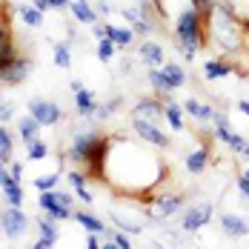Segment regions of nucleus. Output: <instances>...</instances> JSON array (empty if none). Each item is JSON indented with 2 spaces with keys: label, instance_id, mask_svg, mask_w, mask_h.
I'll return each instance as SVG.
<instances>
[{
  "label": "nucleus",
  "instance_id": "2",
  "mask_svg": "<svg viewBox=\"0 0 249 249\" xmlns=\"http://www.w3.org/2000/svg\"><path fill=\"white\" fill-rule=\"evenodd\" d=\"M206 35H212V40L221 46L224 52L235 54L244 49V35H247V23L238 18L235 6L229 3H218L209 23H206Z\"/></svg>",
  "mask_w": 249,
  "mask_h": 249
},
{
  "label": "nucleus",
  "instance_id": "33",
  "mask_svg": "<svg viewBox=\"0 0 249 249\" xmlns=\"http://www.w3.org/2000/svg\"><path fill=\"white\" fill-rule=\"evenodd\" d=\"M54 66H60V69H69L72 66V52L66 43H57L54 46Z\"/></svg>",
  "mask_w": 249,
  "mask_h": 249
},
{
  "label": "nucleus",
  "instance_id": "44",
  "mask_svg": "<svg viewBox=\"0 0 249 249\" xmlns=\"http://www.w3.org/2000/svg\"><path fill=\"white\" fill-rule=\"evenodd\" d=\"M86 247H89V249H98V247H103V244L98 241V232H89V238H86Z\"/></svg>",
  "mask_w": 249,
  "mask_h": 249
},
{
  "label": "nucleus",
  "instance_id": "4",
  "mask_svg": "<svg viewBox=\"0 0 249 249\" xmlns=\"http://www.w3.org/2000/svg\"><path fill=\"white\" fill-rule=\"evenodd\" d=\"M40 209L54 218V221H66V218H72V195H66V192H60V189H46L40 198Z\"/></svg>",
  "mask_w": 249,
  "mask_h": 249
},
{
  "label": "nucleus",
  "instance_id": "13",
  "mask_svg": "<svg viewBox=\"0 0 249 249\" xmlns=\"http://www.w3.org/2000/svg\"><path fill=\"white\" fill-rule=\"evenodd\" d=\"M221 229H224L226 238H244V235H249V218L235 215V212H224L221 215Z\"/></svg>",
  "mask_w": 249,
  "mask_h": 249
},
{
  "label": "nucleus",
  "instance_id": "38",
  "mask_svg": "<svg viewBox=\"0 0 249 249\" xmlns=\"http://www.w3.org/2000/svg\"><path fill=\"white\" fill-rule=\"evenodd\" d=\"M112 221H115V224L121 226V229H124V232H129V235H138V232H141V224H132V221H124V218H121V215H115V218H112Z\"/></svg>",
  "mask_w": 249,
  "mask_h": 249
},
{
  "label": "nucleus",
  "instance_id": "45",
  "mask_svg": "<svg viewBox=\"0 0 249 249\" xmlns=\"http://www.w3.org/2000/svg\"><path fill=\"white\" fill-rule=\"evenodd\" d=\"M95 37H98V40L106 37V23H95Z\"/></svg>",
  "mask_w": 249,
  "mask_h": 249
},
{
  "label": "nucleus",
  "instance_id": "3",
  "mask_svg": "<svg viewBox=\"0 0 249 249\" xmlns=\"http://www.w3.org/2000/svg\"><path fill=\"white\" fill-rule=\"evenodd\" d=\"M175 43H178V52L183 54V60H195L198 57V49H203L209 43L206 37V23L192 6L180 9L178 12V20H175Z\"/></svg>",
  "mask_w": 249,
  "mask_h": 249
},
{
  "label": "nucleus",
  "instance_id": "29",
  "mask_svg": "<svg viewBox=\"0 0 249 249\" xmlns=\"http://www.w3.org/2000/svg\"><path fill=\"white\" fill-rule=\"evenodd\" d=\"M18 12H20V20H23L26 26H32V29L43 23V12H40V9H37L35 3H32V6H20Z\"/></svg>",
  "mask_w": 249,
  "mask_h": 249
},
{
  "label": "nucleus",
  "instance_id": "14",
  "mask_svg": "<svg viewBox=\"0 0 249 249\" xmlns=\"http://www.w3.org/2000/svg\"><path fill=\"white\" fill-rule=\"evenodd\" d=\"M75 106H77V115L80 118H86L89 124H95V112H98V100H95V92H89V89H80L75 92Z\"/></svg>",
  "mask_w": 249,
  "mask_h": 249
},
{
  "label": "nucleus",
  "instance_id": "27",
  "mask_svg": "<svg viewBox=\"0 0 249 249\" xmlns=\"http://www.w3.org/2000/svg\"><path fill=\"white\" fill-rule=\"evenodd\" d=\"M72 218H75L77 224L86 229V232H98V235H100V232L106 229V226H103V221H100V218H95L92 212H86V209H83V212H75Z\"/></svg>",
  "mask_w": 249,
  "mask_h": 249
},
{
  "label": "nucleus",
  "instance_id": "11",
  "mask_svg": "<svg viewBox=\"0 0 249 249\" xmlns=\"http://www.w3.org/2000/svg\"><path fill=\"white\" fill-rule=\"evenodd\" d=\"M29 115H32V118H37L40 126H54L60 118H63V115H60V109H57V103L43 100V98L29 100Z\"/></svg>",
  "mask_w": 249,
  "mask_h": 249
},
{
  "label": "nucleus",
  "instance_id": "36",
  "mask_svg": "<svg viewBox=\"0 0 249 249\" xmlns=\"http://www.w3.org/2000/svg\"><path fill=\"white\" fill-rule=\"evenodd\" d=\"M46 155H49V146H46L43 141L35 138V141L29 143V158H32V160H40V158H46Z\"/></svg>",
  "mask_w": 249,
  "mask_h": 249
},
{
  "label": "nucleus",
  "instance_id": "8",
  "mask_svg": "<svg viewBox=\"0 0 249 249\" xmlns=\"http://www.w3.org/2000/svg\"><path fill=\"white\" fill-rule=\"evenodd\" d=\"M212 212H215V206H212L209 200L192 206V209H186L183 218H180V229H183V232H198V229H203V226L212 221Z\"/></svg>",
  "mask_w": 249,
  "mask_h": 249
},
{
  "label": "nucleus",
  "instance_id": "24",
  "mask_svg": "<svg viewBox=\"0 0 249 249\" xmlns=\"http://www.w3.org/2000/svg\"><path fill=\"white\" fill-rule=\"evenodd\" d=\"M18 132H20V141L29 146V143L37 138V132H40V121H37V118H32V115H26V118H20Z\"/></svg>",
  "mask_w": 249,
  "mask_h": 249
},
{
  "label": "nucleus",
  "instance_id": "40",
  "mask_svg": "<svg viewBox=\"0 0 249 249\" xmlns=\"http://www.w3.org/2000/svg\"><path fill=\"white\" fill-rule=\"evenodd\" d=\"M12 115H15V106H12V103H6V100H3V103H0V124H3V121H9V118H12Z\"/></svg>",
  "mask_w": 249,
  "mask_h": 249
},
{
  "label": "nucleus",
  "instance_id": "34",
  "mask_svg": "<svg viewBox=\"0 0 249 249\" xmlns=\"http://www.w3.org/2000/svg\"><path fill=\"white\" fill-rule=\"evenodd\" d=\"M215 0H192V9L198 12L200 18H203V23H209V18H212V12H215Z\"/></svg>",
  "mask_w": 249,
  "mask_h": 249
},
{
  "label": "nucleus",
  "instance_id": "37",
  "mask_svg": "<svg viewBox=\"0 0 249 249\" xmlns=\"http://www.w3.org/2000/svg\"><path fill=\"white\" fill-rule=\"evenodd\" d=\"M112 244H115V249H132L135 244H132V238H129V232H112V238H109Z\"/></svg>",
  "mask_w": 249,
  "mask_h": 249
},
{
  "label": "nucleus",
  "instance_id": "35",
  "mask_svg": "<svg viewBox=\"0 0 249 249\" xmlns=\"http://www.w3.org/2000/svg\"><path fill=\"white\" fill-rule=\"evenodd\" d=\"M60 180V172H52V175H40V178H35V189H40V192H46V189H54V183Z\"/></svg>",
  "mask_w": 249,
  "mask_h": 249
},
{
  "label": "nucleus",
  "instance_id": "28",
  "mask_svg": "<svg viewBox=\"0 0 249 249\" xmlns=\"http://www.w3.org/2000/svg\"><path fill=\"white\" fill-rule=\"evenodd\" d=\"M163 75L172 83V89H180V86L186 83V72L180 69V63H166V66H163Z\"/></svg>",
  "mask_w": 249,
  "mask_h": 249
},
{
  "label": "nucleus",
  "instance_id": "7",
  "mask_svg": "<svg viewBox=\"0 0 249 249\" xmlns=\"http://www.w3.org/2000/svg\"><path fill=\"white\" fill-rule=\"evenodd\" d=\"M98 138H100L98 129H86V132H80L75 141H72V146L66 149V158H69L72 163H77V166H83L86 158H89V152H92V146L98 143Z\"/></svg>",
  "mask_w": 249,
  "mask_h": 249
},
{
  "label": "nucleus",
  "instance_id": "16",
  "mask_svg": "<svg viewBox=\"0 0 249 249\" xmlns=\"http://www.w3.org/2000/svg\"><path fill=\"white\" fill-rule=\"evenodd\" d=\"M163 112H166V106H160L158 100H152V98H143V100H138L135 103V118H146V121H160L163 118Z\"/></svg>",
  "mask_w": 249,
  "mask_h": 249
},
{
  "label": "nucleus",
  "instance_id": "47",
  "mask_svg": "<svg viewBox=\"0 0 249 249\" xmlns=\"http://www.w3.org/2000/svg\"><path fill=\"white\" fill-rule=\"evenodd\" d=\"M238 112H241V115H247V118H249V100H238Z\"/></svg>",
  "mask_w": 249,
  "mask_h": 249
},
{
  "label": "nucleus",
  "instance_id": "1",
  "mask_svg": "<svg viewBox=\"0 0 249 249\" xmlns=\"http://www.w3.org/2000/svg\"><path fill=\"white\" fill-rule=\"evenodd\" d=\"M103 180L126 198L152 200L160 183L166 180V163L158 152L143 149V143H132L126 138H109V155L103 166Z\"/></svg>",
  "mask_w": 249,
  "mask_h": 249
},
{
  "label": "nucleus",
  "instance_id": "17",
  "mask_svg": "<svg viewBox=\"0 0 249 249\" xmlns=\"http://www.w3.org/2000/svg\"><path fill=\"white\" fill-rule=\"evenodd\" d=\"M40 226V241H35V249H52L54 247V241H57V226H54V218H40L37 221Z\"/></svg>",
  "mask_w": 249,
  "mask_h": 249
},
{
  "label": "nucleus",
  "instance_id": "9",
  "mask_svg": "<svg viewBox=\"0 0 249 249\" xmlns=\"http://www.w3.org/2000/svg\"><path fill=\"white\" fill-rule=\"evenodd\" d=\"M0 224H3V232H6L12 241H18V238H23L26 229H29V218L23 215V209H20V206H9V209L3 212Z\"/></svg>",
  "mask_w": 249,
  "mask_h": 249
},
{
  "label": "nucleus",
  "instance_id": "15",
  "mask_svg": "<svg viewBox=\"0 0 249 249\" xmlns=\"http://www.w3.org/2000/svg\"><path fill=\"white\" fill-rule=\"evenodd\" d=\"M138 57H141L149 69H158V66L163 63V46L155 43V40H143V43L138 46Z\"/></svg>",
  "mask_w": 249,
  "mask_h": 249
},
{
  "label": "nucleus",
  "instance_id": "12",
  "mask_svg": "<svg viewBox=\"0 0 249 249\" xmlns=\"http://www.w3.org/2000/svg\"><path fill=\"white\" fill-rule=\"evenodd\" d=\"M32 72V60L29 57H15L12 63H6L3 69H0V83H9V86H18V83H23L26 77Z\"/></svg>",
  "mask_w": 249,
  "mask_h": 249
},
{
  "label": "nucleus",
  "instance_id": "41",
  "mask_svg": "<svg viewBox=\"0 0 249 249\" xmlns=\"http://www.w3.org/2000/svg\"><path fill=\"white\" fill-rule=\"evenodd\" d=\"M238 189H241V195L249 200V178L247 175H238Z\"/></svg>",
  "mask_w": 249,
  "mask_h": 249
},
{
  "label": "nucleus",
  "instance_id": "48",
  "mask_svg": "<svg viewBox=\"0 0 249 249\" xmlns=\"http://www.w3.org/2000/svg\"><path fill=\"white\" fill-rule=\"evenodd\" d=\"M35 6H37L40 12H46V9H52V3H49V0H35Z\"/></svg>",
  "mask_w": 249,
  "mask_h": 249
},
{
  "label": "nucleus",
  "instance_id": "22",
  "mask_svg": "<svg viewBox=\"0 0 249 249\" xmlns=\"http://www.w3.org/2000/svg\"><path fill=\"white\" fill-rule=\"evenodd\" d=\"M149 86L155 89V95L158 98H169L175 89H172V83L166 80V75H163V69H149Z\"/></svg>",
  "mask_w": 249,
  "mask_h": 249
},
{
  "label": "nucleus",
  "instance_id": "42",
  "mask_svg": "<svg viewBox=\"0 0 249 249\" xmlns=\"http://www.w3.org/2000/svg\"><path fill=\"white\" fill-rule=\"evenodd\" d=\"M75 195H77L80 200H83V203H92V192H89L86 186H77V189H75Z\"/></svg>",
  "mask_w": 249,
  "mask_h": 249
},
{
  "label": "nucleus",
  "instance_id": "6",
  "mask_svg": "<svg viewBox=\"0 0 249 249\" xmlns=\"http://www.w3.org/2000/svg\"><path fill=\"white\" fill-rule=\"evenodd\" d=\"M212 121H215V135H218V141H224L232 152H238V155L249 158V141H247V138L235 135V132L229 129V121H226L221 112H215V118H212Z\"/></svg>",
  "mask_w": 249,
  "mask_h": 249
},
{
  "label": "nucleus",
  "instance_id": "50",
  "mask_svg": "<svg viewBox=\"0 0 249 249\" xmlns=\"http://www.w3.org/2000/svg\"><path fill=\"white\" fill-rule=\"evenodd\" d=\"M0 103H3V98H0Z\"/></svg>",
  "mask_w": 249,
  "mask_h": 249
},
{
  "label": "nucleus",
  "instance_id": "19",
  "mask_svg": "<svg viewBox=\"0 0 249 249\" xmlns=\"http://www.w3.org/2000/svg\"><path fill=\"white\" fill-rule=\"evenodd\" d=\"M183 112H189L198 124H209V121L215 118V109H212L209 103H200V100H195V98L183 100Z\"/></svg>",
  "mask_w": 249,
  "mask_h": 249
},
{
  "label": "nucleus",
  "instance_id": "18",
  "mask_svg": "<svg viewBox=\"0 0 249 249\" xmlns=\"http://www.w3.org/2000/svg\"><path fill=\"white\" fill-rule=\"evenodd\" d=\"M186 169L189 175H203L209 169V149L206 146H198V149H192L186 155Z\"/></svg>",
  "mask_w": 249,
  "mask_h": 249
},
{
  "label": "nucleus",
  "instance_id": "32",
  "mask_svg": "<svg viewBox=\"0 0 249 249\" xmlns=\"http://www.w3.org/2000/svg\"><path fill=\"white\" fill-rule=\"evenodd\" d=\"M115 52H118V46H115L109 37L98 40V57H100V63H112V60H115Z\"/></svg>",
  "mask_w": 249,
  "mask_h": 249
},
{
  "label": "nucleus",
  "instance_id": "39",
  "mask_svg": "<svg viewBox=\"0 0 249 249\" xmlns=\"http://www.w3.org/2000/svg\"><path fill=\"white\" fill-rule=\"evenodd\" d=\"M9 175H12V178H15V180L20 183V180H23V163H18V160H12V163H9Z\"/></svg>",
  "mask_w": 249,
  "mask_h": 249
},
{
  "label": "nucleus",
  "instance_id": "5",
  "mask_svg": "<svg viewBox=\"0 0 249 249\" xmlns=\"http://www.w3.org/2000/svg\"><path fill=\"white\" fill-rule=\"evenodd\" d=\"M132 129H135V135H138L141 141H146V143H152V146H158V149H172V138L155 124V121L135 118V115H132Z\"/></svg>",
  "mask_w": 249,
  "mask_h": 249
},
{
  "label": "nucleus",
  "instance_id": "30",
  "mask_svg": "<svg viewBox=\"0 0 249 249\" xmlns=\"http://www.w3.org/2000/svg\"><path fill=\"white\" fill-rule=\"evenodd\" d=\"M12 146H15L12 143V135L6 132V126L0 124V163H6V166L12 163Z\"/></svg>",
  "mask_w": 249,
  "mask_h": 249
},
{
  "label": "nucleus",
  "instance_id": "46",
  "mask_svg": "<svg viewBox=\"0 0 249 249\" xmlns=\"http://www.w3.org/2000/svg\"><path fill=\"white\" fill-rule=\"evenodd\" d=\"M49 3H52V9H69L72 6L69 0H49Z\"/></svg>",
  "mask_w": 249,
  "mask_h": 249
},
{
  "label": "nucleus",
  "instance_id": "49",
  "mask_svg": "<svg viewBox=\"0 0 249 249\" xmlns=\"http://www.w3.org/2000/svg\"><path fill=\"white\" fill-rule=\"evenodd\" d=\"M244 175H247V178H249V166H247V169H244Z\"/></svg>",
  "mask_w": 249,
  "mask_h": 249
},
{
  "label": "nucleus",
  "instance_id": "31",
  "mask_svg": "<svg viewBox=\"0 0 249 249\" xmlns=\"http://www.w3.org/2000/svg\"><path fill=\"white\" fill-rule=\"evenodd\" d=\"M3 195L9 200V206H20V203H23V186H20L18 180H12V183L3 186Z\"/></svg>",
  "mask_w": 249,
  "mask_h": 249
},
{
  "label": "nucleus",
  "instance_id": "26",
  "mask_svg": "<svg viewBox=\"0 0 249 249\" xmlns=\"http://www.w3.org/2000/svg\"><path fill=\"white\" fill-rule=\"evenodd\" d=\"M163 118L169 121L175 132H183V106L178 103V100H166V112H163Z\"/></svg>",
  "mask_w": 249,
  "mask_h": 249
},
{
  "label": "nucleus",
  "instance_id": "20",
  "mask_svg": "<svg viewBox=\"0 0 249 249\" xmlns=\"http://www.w3.org/2000/svg\"><path fill=\"white\" fill-rule=\"evenodd\" d=\"M18 57V49H15V43H12V37H9V26L0 20V69L6 66V63H12Z\"/></svg>",
  "mask_w": 249,
  "mask_h": 249
},
{
  "label": "nucleus",
  "instance_id": "25",
  "mask_svg": "<svg viewBox=\"0 0 249 249\" xmlns=\"http://www.w3.org/2000/svg\"><path fill=\"white\" fill-rule=\"evenodd\" d=\"M203 75H206V80L229 77L232 75V66H229L226 60H206V63H203Z\"/></svg>",
  "mask_w": 249,
  "mask_h": 249
},
{
  "label": "nucleus",
  "instance_id": "21",
  "mask_svg": "<svg viewBox=\"0 0 249 249\" xmlns=\"http://www.w3.org/2000/svg\"><path fill=\"white\" fill-rule=\"evenodd\" d=\"M106 37L118 46V49H126V46H132V40H135V32L132 29H124V26H112L106 23Z\"/></svg>",
  "mask_w": 249,
  "mask_h": 249
},
{
  "label": "nucleus",
  "instance_id": "23",
  "mask_svg": "<svg viewBox=\"0 0 249 249\" xmlns=\"http://www.w3.org/2000/svg\"><path fill=\"white\" fill-rule=\"evenodd\" d=\"M72 15H75V20H80V23H89L95 26V20H98V15H95V6L89 3V0H75L72 6Z\"/></svg>",
  "mask_w": 249,
  "mask_h": 249
},
{
  "label": "nucleus",
  "instance_id": "10",
  "mask_svg": "<svg viewBox=\"0 0 249 249\" xmlns=\"http://www.w3.org/2000/svg\"><path fill=\"white\" fill-rule=\"evenodd\" d=\"M149 203H152V215L155 218H172L175 212L183 206V195H178V192H160L158 189V195Z\"/></svg>",
  "mask_w": 249,
  "mask_h": 249
},
{
  "label": "nucleus",
  "instance_id": "43",
  "mask_svg": "<svg viewBox=\"0 0 249 249\" xmlns=\"http://www.w3.org/2000/svg\"><path fill=\"white\" fill-rule=\"evenodd\" d=\"M98 9H100V15H112V12H115V3H109V0H98Z\"/></svg>",
  "mask_w": 249,
  "mask_h": 249
}]
</instances>
